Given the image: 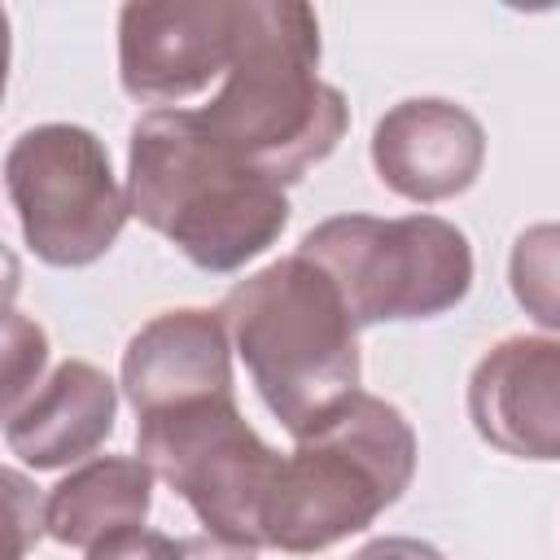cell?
Returning a JSON list of instances; mask_svg holds the SVG:
<instances>
[{"label":"cell","instance_id":"6da1fadb","mask_svg":"<svg viewBox=\"0 0 560 560\" xmlns=\"http://www.w3.org/2000/svg\"><path fill=\"white\" fill-rule=\"evenodd\" d=\"M127 201L149 232L214 276L267 254L289 223L284 188L219 144L197 109H149L136 118Z\"/></svg>","mask_w":560,"mask_h":560},{"label":"cell","instance_id":"7a4b0ae2","mask_svg":"<svg viewBox=\"0 0 560 560\" xmlns=\"http://www.w3.org/2000/svg\"><path fill=\"white\" fill-rule=\"evenodd\" d=\"M219 144L271 184H298L350 127L346 96L319 79V18L293 0H245L223 88L197 109Z\"/></svg>","mask_w":560,"mask_h":560},{"label":"cell","instance_id":"3957f363","mask_svg":"<svg viewBox=\"0 0 560 560\" xmlns=\"http://www.w3.org/2000/svg\"><path fill=\"white\" fill-rule=\"evenodd\" d=\"M219 315L258 398L293 438L359 394V324L337 284L302 254L236 280Z\"/></svg>","mask_w":560,"mask_h":560},{"label":"cell","instance_id":"277c9868","mask_svg":"<svg viewBox=\"0 0 560 560\" xmlns=\"http://www.w3.org/2000/svg\"><path fill=\"white\" fill-rule=\"evenodd\" d=\"M416 472V433L407 416L376 398H346L324 424L298 438L267 499V547L315 556L363 534L389 503L402 499Z\"/></svg>","mask_w":560,"mask_h":560},{"label":"cell","instance_id":"5b68a950","mask_svg":"<svg viewBox=\"0 0 560 560\" xmlns=\"http://www.w3.org/2000/svg\"><path fill=\"white\" fill-rule=\"evenodd\" d=\"M298 254L337 284L359 328L433 319L472 289L468 236L438 214H337L315 223Z\"/></svg>","mask_w":560,"mask_h":560},{"label":"cell","instance_id":"8992f818","mask_svg":"<svg viewBox=\"0 0 560 560\" xmlns=\"http://www.w3.org/2000/svg\"><path fill=\"white\" fill-rule=\"evenodd\" d=\"M136 455L192 508L206 534L254 551L267 547L262 516L284 455L249 429L236 394L140 416Z\"/></svg>","mask_w":560,"mask_h":560},{"label":"cell","instance_id":"52a82bcc","mask_svg":"<svg viewBox=\"0 0 560 560\" xmlns=\"http://www.w3.org/2000/svg\"><path fill=\"white\" fill-rule=\"evenodd\" d=\"M4 192L22 241L48 267H88L105 258L131 219L105 144L74 122H39L4 153Z\"/></svg>","mask_w":560,"mask_h":560},{"label":"cell","instance_id":"ba28073f","mask_svg":"<svg viewBox=\"0 0 560 560\" xmlns=\"http://www.w3.org/2000/svg\"><path fill=\"white\" fill-rule=\"evenodd\" d=\"M245 0H136L118 13V79L131 101L179 109L232 70Z\"/></svg>","mask_w":560,"mask_h":560},{"label":"cell","instance_id":"9c48e42d","mask_svg":"<svg viewBox=\"0 0 560 560\" xmlns=\"http://www.w3.org/2000/svg\"><path fill=\"white\" fill-rule=\"evenodd\" d=\"M468 420L512 459H560V341L503 337L468 376Z\"/></svg>","mask_w":560,"mask_h":560},{"label":"cell","instance_id":"30bf717a","mask_svg":"<svg viewBox=\"0 0 560 560\" xmlns=\"http://www.w3.org/2000/svg\"><path fill=\"white\" fill-rule=\"evenodd\" d=\"M486 131L481 122L442 96H411L385 109L372 127V166L376 179L416 201H451L481 175Z\"/></svg>","mask_w":560,"mask_h":560},{"label":"cell","instance_id":"8fae6325","mask_svg":"<svg viewBox=\"0 0 560 560\" xmlns=\"http://www.w3.org/2000/svg\"><path fill=\"white\" fill-rule=\"evenodd\" d=\"M118 385L140 416L236 394L232 385V337L219 311L184 306L153 315L122 350Z\"/></svg>","mask_w":560,"mask_h":560},{"label":"cell","instance_id":"7c38bea8","mask_svg":"<svg viewBox=\"0 0 560 560\" xmlns=\"http://www.w3.org/2000/svg\"><path fill=\"white\" fill-rule=\"evenodd\" d=\"M114 381L88 359H66L22 407L4 411V446L35 472L66 468L105 446V438L114 433Z\"/></svg>","mask_w":560,"mask_h":560},{"label":"cell","instance_id":"4fadbf2b","mask_svg":"<svg viewBox=\"0 0 560 560\" xmlns=\"http://www.w3.org/2000/svg\"><path fill=\"white\" fill-rule=\"evenodd\" d=\"M153 468L140 455H92L61 477L44 499V534L61 547L92 551L96 542L140 529L153 503Z\"/></svg>","mask_w":560,"mask_h":560},{"label":"cell","instance_id":"5bb4252c","mask_svg":"<svg viewBox=\"0 0 560 560\" xmlns=\"http://www.w3.org/2000/svg\"><path fill=\"white\" fill-rule=\"evenodd\" d=\"M508 284L534 324L560 328V223H534L512 241Z\"/></svg>","mask_w":560,"mask_h":560},{"label":"cell","instance_id":"9a60e30c","mask_svg":"<svg viewBox=\"0 0 560 560\" xmlns=\"http://www.w3.org/2000/svg\"><path fill=\"white\" fill-rule=\"evenodd\" d=\"M48 363V337L35 319L9 311L4 319V411L22 407L39 389V372Z\"/></svg>","mask_w":560,"mask_h":560},{"label":"cell","instance_id":"2e32d148","mask_svg":"<svg viewBox=\"0 0 560 560\" xmlns=\"http://www.w3.org/2000/svg\"><path fill=\"white\" fill-rule=\"evenodd\" d=\"M88 560H184V538L158 529H127L88 551Z\"/></svg>","mask_w":560,"mask_h":560},{"label":"cell","instance_id":"e0dca14e","mask_svg":"<svg viewBox=\"0 0 560 560\" xmlns=\"http://www.w3.org/2000/svg\"><path fill=\"white\" fill-rule=\"evenodd\" d=\"M350 560H446V556L433 542H420V538H407V534H385V538L363 542Z\"/></svg>","mask_w":560,"mask_h":560},{"label":"cell","instance_id":"ac0fdd59","mask_svg":"<svg viewBox=\"0 0 560 560\" xmlns=\"http://www.w3.org/2000/svg\"><path fill=\"white\" fill-rule=\"evenodd\" d=\"M184 560H258V556H254V547H236L214 534H192V538H184Z\"/></svg>","mask_w":560,"mask_h":560}]
</instances>
